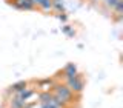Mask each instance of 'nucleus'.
<instances>
[{"label":"nucleus","mask_w":123,"mask_h":108,"mask_svg":"<svg viewBox=\"0 0 123 108\" xmlns=\"http://www.w3.org/2000/svg\"><path fill=\"white\" fill-rule=\"evenodd\" d=\"M54 90H52V96L55 97V100L60 103L62 107H65L66 103H71L74 102V93H72L69 88L66 87V85H62V83H57L54 85Z\"/></svg>","instance_id":"nucleus-1"},{"label":"nucleus","mask_w":123,"mask_h":108,"mask_svg":"<svg viewBox=\"0 0 123 108\" xmlns=\"http://www.w3.org/2000/svg\"><path fill=\"white\" fill-rule=\"evenodd\" d=\"M66 87L71 90L72 93H82L83 91V87H85V82H83V77L80 74H75L74 77L71 79H66Z\"/></svg>","instance_id":"nucleus-2"},{"label":"nucleus","mask_w":123,"mask_h":108,"mask_svg":"<svg viewBox=\"0 0 123 108\" xmlns=\"http://www.w3.org/2000/svg\"><path fill=\"white\" fill-rule=\"evenodd\" d=\"M12 6L22 11H29L34 8L32 0H12Z\"/></svg>","instance_id":"nucleus-3"},{"label":"nucleus","mask_w":123,"mask_h":108,"mask_svg":"<svg viewBox=\"0 0 123 108\" xmlns=\"http://www.w3.org/2000/svg\"><path fill=\"white\" fill-rule=\"evenodd\" d=\"M63 74H65V77H66V79L74 77L75 74H79V73H77V67H75L74 63H68L66 67H65V69H63Z\"/></svg>","instance_id":"nucleus-4"},{"label":"nucleus","mask_w":123,"mask_h":108,"mask_svg":"<svg viewBox=\"0 0 123 108\" xmlns=\"http://www.w3.org/2000/svg\"><path fill=\"white\" fill-rule=\"evenodd\" d=\"M32 96H34V91H32V90H29V88H25L23 91H20V93L17 94V97L20 99L22 102H25V103H26V100H28L29 97H32Z\"/></svg>","instance_id":"nucleus-5"},{"label":"nucleus","mask_w":123,"mask_h":108,"mask_svg":"<svg viewBox=\"0 0 123 108\" xmlns=\"http://www.w3.org/2000/svg\"><path fill=\"white\" fill-rule=\"evenodd\" d=\"M32 3H34V6H40L46 11L52 8V0H32Z\"/></svg>","instance_id":"nucleus-6"},{"label":"nucleus","mask_w":123,"mask_h":108,"mask_svg":"<svg viewBox=\"0 0 123 108\" xmlns=\"http://www.w3.org/2000/svg\"><path fill=\"white\" fill-rule=\"evenodd\" d=\"M40 108H63V107H62L60 103L55 100V97L52 96V97L49 99L48 102H45V103H40Z\"/></svg>","instance_id":"nucleus-7"},{"label":"nucleus","mask_w":123,"mask_h":108,"mask_svg":"<svg viewBox=\"0 0 123 108\" xmlns=\"http://www.w3.org/2000/svg\"><path fill=\"white\" fill-rule=\"evenodd\" d=\"M26 87H28V83H26L25 80H22V82H17V83H14L12 87L9 88V91H14V93H17V94H18V93H20V91H23Z\"/></svg>","instance_id":"nucleus-8"},{"label":"nucleus","mask_w":123,"mask_h":108,"mask_svg":"<svg viewBox=\"0 0 123 108\" xmlns=\"http://www.w3.org/2000/svg\"><path fill=\"white\" fill-rule=\"evenodd\" d=\"M11 108H25V102H22L18 97L11 99Z\"/></svg>","instance_id":"nucleus-9"},{"label":"nucleus","mask_w":123,"mask_h":108,"mask_svg":"<svg viewBox=\"0 0 123 108\" xmlns=\"http://www.w3.org/2000/svg\"><path fill=\"white\" fill-rule=\"evenodd\" d=\"M122 0H106V6H109L111 9H115V6L120 3Z\"/></svg>","instance_id":"nucleus-10"},{"label":"nucleus","mask_w":123,"mask_h":108,"mask_svg":"<svg viewBox=\"0 0 123 108\" xmlns=\"http://www.w3.org/2000/svg\"><path fill=\"white\" fill-rule=\"evenodd\" d=\"M40 85H42V87L45 88V90H48V88H49V87L52 85V80H49V79H48V80H43V82H42Z\"/></svg>","instance_id":"nucleus-11"}]
</instances>
